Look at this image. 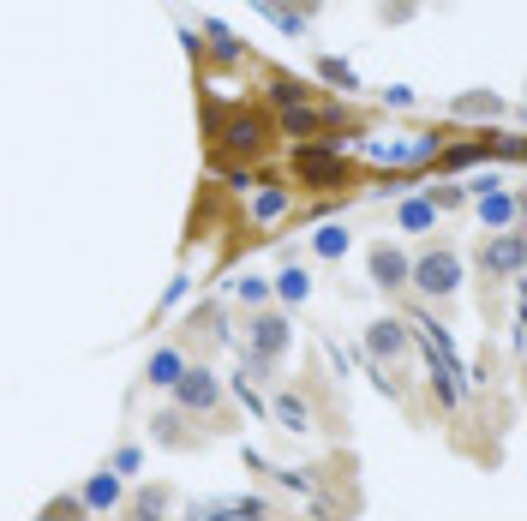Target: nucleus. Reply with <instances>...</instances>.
I'll list each match as a JSON object with an SVG mask.
<instances>
[{"label":"nucleus","mask_w":527,"mask_h":521,"mask_svg":"<svg viewBox=\"0 0 527 521\" xmlns=\"http://www.w3.org/2000/svg\"><path fill=\"white\" fill-rule=\"evenodd\" d=\"M288 210H294V186H276V180H258L252 186V222L258 228H276Z\"/></svg>","instance_id":"13"},{"label":"nucleus","mask_w":527,"mask_h":521,"mask_svg":"<svg viewBox=\"0 0 527 521\" xmlns=\"http://www.w3.org/2000/svg\"><path fill=\"white\" fill-rule=\"evenodd\" d=\"M252 6H258V12L282 30V36H306V18L294 12V0H252Z\"/></svg>","instance_id":"22"},{"label":"nucleus","mask_w":527,"mask_h":521,"mask_svg":"<svg viewBox=\"0 0 527 521\" xmlns=\"http://www.w3.org/2000/svg\"><path fill=\"white\" fill-rule=\"evenodd\" d=\"M408 288L426 294V300H450V294L462 288V252H456V246H432V252H420V258L408 264Z\"/></svg>","instance_id":"3"},{"label":"nucleus","mask_w":527,"mask_h":521,"mask_svg":"<svg viewBox=\"0 0 527 521\" xmlns=\"http://www.w3.org/2000/svg\"><path fill=\"white\" fill-rule=\"evenodd\" d=\"M228 186H234V192H252V186H258V174H252V168H228Z\"/></svg>","instance_id":"31"},{"label":"nucleus","mask_w":527,"mask_h":521,"mask_svg":"<svg viewBox=\"0 0 527 521\" xmlns=\"http://www.w3.org/2000/svg\"><path fill=\"white\" fill-rule=\"evenodd\" d=\"M270 294H276L282 306H306V300H312V270L288 258V264L276 270V282H270Z\"/></svg>","instance_id":"15"},{"label":"nucleus","mask_w":527,"mask_h":521,"mask_svg":"<svg viewBox=\"0 0 527 521\" xmlns=\"http://www.w3.org/2000/svg\"><path fill=\"white\" fill-rule=\"evenodd\" d=\"M192 516H234V521H276V504L270 498H222V504H204Z\"/></svg>","instance_id":"16"},{"label":"nucleus","mask_w":527,"mask_h":521,"mask_svg":"<svg viewBox=\"0 0 527 521\" xmlns=\"http://www.w3.org/2000/svg\"><path fill=\"white\" fill-rule=\"evenodd\" d=\"M210 138L222 144V156H240V162H258L264 150H270V138H276V126L258 114V108H222V102H210Z\"/></svg>","instance_id":"1"},{"label":"nucleus","mask_w":527,"mask_h":521,"mask_svg":"<svg viewBox=\"0 0 527 521\" xmlns=\"http://www.w3.org/2000/svg\"><path fill=\"white\" fill-rule=\"evenodd\" d=\"M168 396H174V408H180V414H204V420H210V414L222 408V378H216L204 360H186V372L174 378V390H168Z\"/></svg>","instance_id":"4"},{"label":"nucleus","mask_w":527,"mask_h":521,"mask_svg":"<svg viewBox=\"0 0 527 521\" xmlns=\"http://www.w3.org/2000/svg\"><path fill=\"white\" fill-rule=\"evenodd\" d=\"M336 126H342V108H312L306 102V108H288L282 114V132L300 138V144H318V132H336Z\"/></svg>","instance_id":"12"},{"label":"nucleus","mask_w":527,"mask_h":521,"mask_svg":"<svg viewBox=\"0 0 527 521\" xmlns=\"http://www.w3.org/2000/svg\"><path fill=\"white\" fill-rule=\"evenodd\" d=\"M384 18H390V24H408V18H414V0H396V6H384Z\"/></svg>","instance_id":"32"},{"label":"nucleus","mask_w":527,"mask_h":521,"mask_svg":"<svg viewBox=\"0 0 527 521\" xmlns=\"http://www.w3.org/2000/svg\"><path fill=\"white\" fill-rule=\"evenodd\" d=\"M288 348H294V324L282 318V312H252L246 318V354H258V360H270V366H282L288 360Z\"/></svg>","instance_id":"5"},{"label":"nucleus","mask_w":527,"mask_h":521,"mask_svg":"<svg viewBox=\"0 0 527 521\" xmlns=\"http://www.w3.org/2000/svg\"><path fill=\"white\" fill-rule=\"evenodd\" d=\"M288 168H294V174H300L306 186H318V192H336V186H348V156H342V138H318V144H294Z\"/></svg>","instance_id":"2"},{"label":"nucleus","mask_w":527,"mask_h":521,"mask_svg":"<svg viewBox=\"0 0 527 521\" xmlns=\"http://www.w3.org/2000/svg\"><path fill=\"white\" fill-rule=\"evenodd\" d=\"M426 198H432V210L444 216V210H462V204H468V186H426Z\"/></svg>","instance_id":"29"},{"label":"nucleus","mask_w":527,"mask_h":521,"mask_svg":"<svg viewBox=\"0 0 527 521\" xmlns=\"http://www.w3.org/2000/svg\"><path fill=\"white\" fill-rule=\"evenodd\" d=\"M414 6H420V0H414Z\"/></svg>","instance_id":"34"},{"label":"nucleus","mask_w":527,"mask_h":521,"mask_svg":"<svg viewBox=\"0 0 527 521\" xmlns=\"http://www.w3.org/2000/svg\"><path fill=\"white\" fill-rule=\"evenodd\" d=\"M234 396H240V408H246V414H258V420H270V396H264L258 384H246L240 372H234Z\"/></svg>","instance_id":"28"},{"label":"nucleus","mask_w":527,"mask_h":521,"mask_svg":"<svg viewBox=\"0 0 527 521\" xmlns=\"http://www.w3.org/2000/svg\"><path fill=\"white\" fill-rule=\"evenodd\" d=\"M348 246H354V234H348L342 222H318V234H312V252H318V258L336 264V258H348Z\"/></svg>","instance_id":"20"},{"label":"nucleus","mask_w":527,"mask_h":521,"mask_svg":"<svg viewBox=\"0 0 527 521\" xmlns=\"http://www.w3.org/2000/svg\"><path fill=\"white\" fill-rule=\"evenodd\" d=\"M108 474H120V480H132V474H144V444H120L108 462H102Z\"/></svg>","instance_id":"26"},{"label":"nucleus","mask_w":527,"mask_h":521,"mask_svg":"<svg viewBox=\"0 0 527 521\" xmlns=\"http://www.w3.org/2000/svg\"><path fill=\"white\" fill-rule=\"evenodd\" d=\"M450 108H456V114H468V120H480V114L492 120V114H504V96H492V90H468V96H456Z\"/></svg>","instance_id":"24"},{"label":"nucleus","mask_w":527,"mask_h":521,"mask_svg":"<svg viewBox=\"0 0 527 521\" xmlns=\"http://www.w3.org/2000/svg\"><path fill=\"white\" fill-rule=\"evenodd\" d=\"M396 228H402V234H432V228H438L432 198H426V192H420V198H402V204H396Z\"/></svg>","instance_id":"18"},{"label":"nucleus","mask_w":527,"mask_h":521,"mask_svg":"<svg viewBox=\"0 0 527 521\" xmlns=\"http://www.w3.org/2000/svg\"><path fill=\"white\" fill-rule=\"evenodd\" d=\"M180 372H186V348H180V342H168V348H156V354L144 360V384H150V390H174Z\"/></svg>","instance_id":"14"},{"label":"nucleus","mask_w":527,"mask_h":521,"mask_svg":"<svg viewBox=\"0 0 527 521\" xmlns=\"http://www.w3.org/2000/svg\"><path fill=\"white\" fill-rule=\"evenodd\" d=\"M264 96L288 114V108H306L312 102V90H306V78H294V72H270V84H264Z\"/></svg>","instance_id":"17"},{"label":"nucleus","mask_w":527,"mask_h":521,"mask_svg":"<svg viewBox=\"0 0 527 521\" xmlns=\"http://www.w3.org/2000/svg\"><path fill=\"white\" fill-rule=\"evenodd\" d=\"M474 216L486 222V228H516V216H522V192L516 186H492V192H474Z\"/></svg>","instance_id":"10"},{"label":"nucleus","mask_w":527,"mask_h":521,"mask_svg":"<svg viewBox=\"0 0 527 521\" xmlns=\"http://www.w3.org/2000/svg\"><path fill=\"white\" fill-rule=\"evenodd\" d=\"M78 504H84V516H108V510H120V504H126V480H120V474H108V468H96V474L78 486Z\"/></svg>","instance_id":"11"},{"label":"nucleus","mask_w":527,"mask_h":521,"mask_svg":"<svg viewBox=\"0 0 527 521\" xmlns=\"http://www.w3.org/2000/svg\"><path fill=\"white\" fill-rule=\"evenodd\" d=\"M384 102H390V108H408V102H414V90H408V84H390V90H384Z\"/></svg>","instance_id":"33"},{"label":"nucleus","mask_w":527,"mask_h":521,"mask_svg":"<svg viewBox=\"0 0 527 521\" xmlns=\"http://www.w3.org/2000/svg\"><path fill=\"white\" fill-rule=\"evenodd\" d=\"M126 521H168V486H144L126 504Z\"/></svg>","instance_id":"21"},{"label":"nucleus","mask_w":527,"mask_h":521,"mask_svg":"<svg viewBox=\"0 0 527 521\" xmlns=\"http://www.w3.org/2000/svg\"><path fill=\"white\" fill-rule=\"evenodd\" d=\"M408 252L402 246H390V240H378L372 252H366V276H372V288H384V294H402L408 288Z\"/></svg>","instance_id":"8"},{"label":"nucleus","mask_w":527,"mask_h":521,"mask_svg":"<svg viewBox=\"0 0 527 521\" xmlns=\"http://www.w3.org/2000/svg\"><path fill=\"white\" fill-rule=\"evenodd\" d=\"M270 420L288 432V438H306L318 420H312V396L306 390H270Z\"/></svg>","instance_id":"9"},{"label":"nucleus","mask_w":527,"mask_h":521,"mask_svg":"<svg viewBox=\"0 0 527 521\" xmlns=\"http://www.w3.org/2000/svg\"><path fill=\"white\" fill-rule=\"evenodd\" d=\"M234 300H240L246 312H264V306H270V282H264V276H240V282H234Z\"/></svg>","instance_id":"25"},{"label":"nucleus","mask_w":527,"mask_h":521,"mask_svg":"<svg viewBox=\"0 0 527 521\" xmlns=\"http://www.w3.org/2000/svg\"><path fill=\"white\" fill-rule=\"evenodd\" d=\"M42 516H48V521H90V516H84V504H78V492H66V498H54V504H48Z\"/></svg>","instance_id":"30"},{"label":"nucleus","mask_w":527,"mask_h":521,"mask_svg":"<svg viewBox=\"0 0 527 521\" xmlns=\"http://www.w3.org/2000/svg\"><path fill=\"white\" fill-rule=\"evenodd\" d=\"M318 78H324V84H342V90H360L354 66H348V60H336V54H324V60H318Z\"/></svg>","instance_id":"27"},{"label":"nucleus","mask_w":527,"mask_h":521,"mask_svg":"<svg viewBox=\"0 0 527 521\" xmlns=\"http://www.w3.org/2000/svg\"><path fill=\"white\" fill-rule=\"evenodd\" d=\"M522 264H527V240L516 234V228H504V234H492V240L480 246V270L498 276V282H516Z\"/></svg>","instance_id":"7"},{"label":"nucleus","mask_w":527,"mask_h":521,"mask_svg":"<svg viewBox=\"0 0 527 521\" xmlns=\"http://www.w3.org/2000/svg\"><path fill=\"white\" fill-rule=\"evenodd\" d=\"M180 426H186V414H180V408H162V414L150 420V444H162V450H186L192 432H180Z\"/></svg>","instance_id":"19"},{"label":"nucleus","mask_w":527,"mask_h":521,"mask_svg":"<svg viewBox=\"0 0 527 521\" xmlns=\"http://www.w3.org/2000/svg\"><path fill=\"white\" fill-rule=\"evenodd\" d=\"M366 354H372V366H402V360L414 354L408 318H372V324H366Z\"/></svg>","instance_id":"6"},{"label":"nucleus","mask_w":527,"mask_h":521,"mask_svg":"<svg viewBox=\"0 0 527 521\" xmlns=\"http://www.w3.org/2000/svg\"><path fill=\"white\" fill-rule=\"evenodd\" d=\"M204 36L216 42V60H228V66H234V60H246V42H240L222 18H204Z\"/></svg>","instance_id":"23"}]
</instances>
